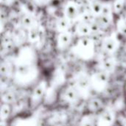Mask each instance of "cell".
<instances>
[{"label": "cell", "mask_w": 126, "mask_h": 126, "mask_svg": "<svg viewBox=\"0 0 126 126\" xmlns=\"http://www.w3.org/2000/svg\"><path fill=\"white\" fill-rule=\"evenodd\" d=\"M114 61L111 58H106L103 60L102 66H103V70L105 71L107 73H110L113 72L114 69Z\"/></svg>", "instance_id": "9"}, {"label": "cell", "mask_w": 126, "mask_h": 126, "mask_svg": "<svg viewBox=\"0 0 126 126\" xmlns=\"http://www.w3.org/2000/svg\"><path fill=\"white\" fill-rule=\"evenodd\" d=\"M1 121H4L7 119V117L10 116V107L9 104L7 103H2L1 105Z\"/></svg>", "instance_id": "10"}, {"label": "cell", "mask_w": 126, "mask_h": 126, "mask_svg": "<svg viewBox=\"0 0 126 126\" xmlns=\"http://www.w3.org/2000/svg\"><path fill=\"white\" fill-rule=\"evenodd\" d=\"M123 126H126V121H125V123H124V125H123Z\"/></svg>", "instance_id": "12"}, {"label": "cell", "mask_w": 126, "mask_h": 126, "mask_svg": "<svg viewBox=\"0 0 126 126\" xmlns=\"http://www.w3.org/2000/svg\"><path fill=\"white\" fill-rule=\"evenodd\" d=\"M75 86L80 92L81 95L88 94L91 89H92L91 77H89L86 75H81L78 76L75 80Z\"/></svg>", "instance_id": "2"}, {"label": "cell", "mask_w": 126, "mask_h": 126, "mask_svg": "<svg viewBox=\"0 0 126 126\" xmlns=\"http://www.w3.org/2000/svg\"><path fill=\"white\" fill-rule=\"evenodd\" d=\"M47 91V86L46 82L42 81L40 82L33 89L32 95H31V101L32 103H36L39 102L42 97L45 95Z\"/></svg>", "instance_id": "5"}, {"label": "cell", "mask_w": 126, "mask_h": 126, "mask_svg": "<svg viewBox=\"0 0 126 126\" xmlns=\"http://www.w3.org/2000/svg\"><path fill=\"white\" fill-rule=\"evenodd\" d=\"M99 126H111L114 123L115 116L114 112L109 109H103L98 113Z\"/></svg>", "instance_id": "4"}, {"label": "cell", "mask_w": 126, "mask_h": 126, "mask_svg": "<svg viewBox=\"0 0 126 126\" xmlns=\"http://www.w3.org/2000/svg\"><path fill=\"white\" fill-rule=\"evenodd\" d=\"M103 101L99 98H92L88 103V109L91 113L96 114L97 112H100L103 109Z\"/></svg>", "instance_id": "8"}, {"label": "cell", "mask_w": 126, "mask_h": 126, "mask_svg": "<svg viewBox=\"0 0 126 126\" xmlns=\"http://www.w3.org/2000/svg\"><path fill=\"white\" fill-rule=\"evenodd\" d=\"M80 93L75 86H68L63 92V98L67 103H73L78 100L80 97Z\"/></svg>", "instance_id": "6"}, {"label": "cell", "mask_w": 126, "mask_h": 126, "mask_svg": "<svg viewBox=\"0 0 126 126\" xmlns=\"http://www.w3.org/2000/svg\"><path fill=\"white\" fill-rule=\"evenodd\" d=\"M35 74V70L32 66L24 65L17 72V78L21 83H28L34 80L36 77Z\"/></svg>", "instance_id": "3"}, {"label": "cell", "mask_w": 126, "mask_h": 126, "mask_svg": "<svg viewBox=\"0 0 126 126\" xmlns=\"http://www.w3.org/2000/svg\"><path fill=\"white\" fill-rule=\"evenodd\" d=\"M80 126H99L98 114L91 113L84 116L80 121Z\"/></svg>", "instance_id": "7"}, {"label": "cell", "mask_w": 126, "mask_h": 126, "mask_svg": "<svg viewBox=\"0 0 126 126\" xmlns=\"http://www.w3.org/2000/svg\"><path fill=\"white\" fill-rule=\"evenodd\" d=\"M91 80L92 89L96 92H103L109 83V73L103 70L97 72L91 77Z\"/></svg>", "instance_id": "1"}, {"label": "cell", "mask_w": 126, "mask_h": 126, "mask_svg": "<svg viewBox=\"0 0 126 126\" xmlns=\"http://www.w3.org/2000/svg\"><path fill=\"white\" fill-rule=\"evenodd\" d=\"M3 99H4L5 103L9 104L10 103H12V102L14 101V100H15V95H14V94L13 92H7V93H5L3 95Z\"/></svg>", "instance_id": "11"}]
</instances>
